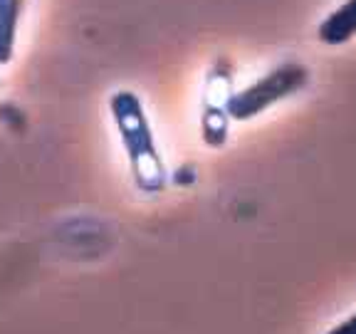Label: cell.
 I'll return each instance as SVG.
<instances>
[{
  "label": "cell",
  "mask_w": 356,
  "mask_h": 334,
  "mask_svg": "<svg viewBox=\"0 0 356 334\" xmlns=\"http://www.w3.org/2000/svg\"><path fill=\"white\" fill-rule=\"evenodd\" d=\"M109 114L127 151L134 186L146 196H159L168 184V171L141 97L131 89L111 92Z\"/></svg>",
  "instance_id": "6da1fadb"
},
{
  "label": "cell",
  "mask_w": 356,
  "mask_h": 334,
  "mask_svg": "<svg viewBox=\"0 0 356 334\" xmlns=\"http://www.w3.org/2000/svg\"><path fill=\"white\" fill-rule=\"evenodd\" d=\"M312 79V70L302 60H284L267 70L243 89H235L233 100L228 104V114L233 122H250V119L265 114L275 104L300 95L307 89Z\"/></svg>",
  "instance_id": "7a4b0ae2"
},
{
  "label": "cell",
  "mask_w": 356,
  "mask_h": 334,
  "mask_svg": "<svg viewBox=\"0 0 356 334\" xmlns=\"http://www.w3.org/2000/svg\"><path fill=\"white\" fill-rule=\"evenodd\" d=\"M235 95L233 65L225 57H216L203 77L200 92V136L211 149H220L228 139L230 114L228 104Z\"/></svg>",
  "instance_id": "3957f363"
},
{
  "label": "cell",
  "mask_w": 356,
  "mask_h": 334,
  "mask_svg": "<svg viewBox=\"0 0 356 334\" xmlns=\"http://www.w3.org/2000/svg\"><path fill=\"white\" fill-rule=\"evenodd\" d=\"M356 38V0H344L317 25V40L327 47H341Z\"/></svg>",
  "instance_id": "277c9868"
},
{
  "label": "cell",
  "mask_w": 356,
  "mask_h": 334,
  "mask_svg": "<svg viewBox=\"0 0 356 334\" xmlns=\"http://www.w3.org/2000/svg\"><path fill=\"white\" fill-rule=\"evenodd\" d=\"M20 13L22 0H0V65H8L13 60Z\"/></svg>",
  "instance_id": "5b68a950"
},
{
  "label": "cell",
  "mask_w": 356,
  "mask_h": 334,
  "mask_svg": "<svg viewBox=\"0 0 356 334\" xmlns=\"http://www.w3.org/2000/svg\"><path fill=\"white\" fill-rule=\"evenodd\" d=\"M327 334H356V312L351 317H346L344 322H339L337 327H332Z\"/></svg>",
  "instance_id": "8992f818"
}]
</instances>
